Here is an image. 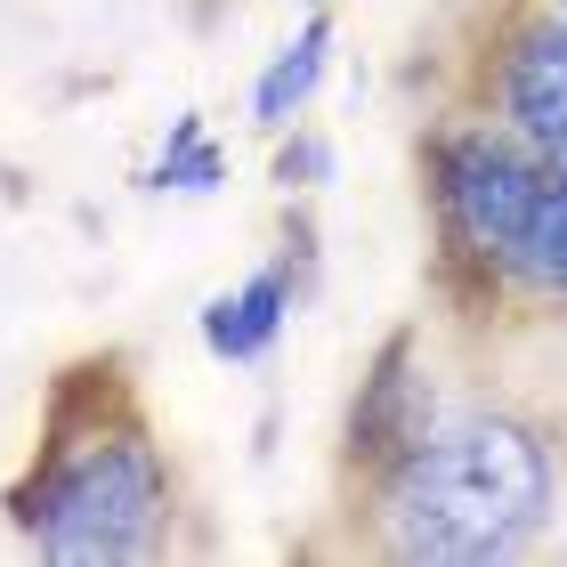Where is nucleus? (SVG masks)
Returning a JSON list of instances; mask_svg holds the SVG:
<instances>
[{
    "mask_svg": "<svg viewBox=\"0 0 567 567\" xmlns=\"http://www.w3.org/2000/svg\"><path fill=\"white\" fill-rule=\"evenodd\" d=\"M146 187H154V195H219V187H227V154L212 146L203 114H178V122H171V138H163V154H154Z\"/></svg>",
    "mask_w": 567,
    "mask_h": 567,
    "instance_id": "8",
    "label": "nucleus"
},
{
    "mask_svg": "<svg viewBox=\"0 0 567 567\" xmlns=\"http://www.w3.org/2000/svg\"><path fill=\"white\" fill-rule=\"evenodd\" d=\"M324 65H332V17H308L268 58V73L251 82V122H260V131H292L308 114V97L324 90Z\"/></svg>",
    "mask_w": 567,
    "mask_h": 567,
    "instance_id": "7",
    "label": "nucleus"
},
{
    "mask_svg": "<svg viewBox=\"0 0 567 567\" xmlns=\"http://www.w3.org/2000/svg\"><path fill=\"white\" fill-rule=\"evenodd\" d=\"M422 212L437 292L462 324L567 317V163L519 146L478 114H437L422 146Z\"/></svg>",
    "mask_w": 567,
    "mask_h": 567,
    "instance_id": "3",
    "label": "nucleus"
},
{
    "mask_svg": "<svg viewBox=\"0 0 567 567\" xmlns=\"http://www.w3.org/2000/svg\"><path fill=\"white\" fill-rule=\"evenodd\" d=\"M446 405H454V381L430 365V332L422 324L390 332L381 357L365 365V381H357V398H349V422H341V486L373 478L381 462H398Z\"/></svg>",
    "mask_w": 567,
    "mask_h": 567,
    "instance_id": "5",
    "label": "nucleus"
},
{
    "mask_svg": "<svg viewBox=\"0 0 567 567\" xmlns=\"http://www.w3.org/2000/svg\"><path fill=\"white\" fill-rule=\"evenodd\" d=\"M357 544L398 567H503L559 519L551 430L503 398H454L398 462L341 486Z\"/></svg>",
    "mask_w": 567,
    "mask_h": 567,
    "instance_id": "2",
    "label": "nucleus"
},
{
    "mask_svg": "<svg viewBox=\"0 0 567 567\" xmlns=\"http://www.w3.org/2000/svg\"><path fill=\"white\" fill-rule=\"evenodd\" d=\"M551 9H559V17H567V0H551Z\"/></svg>",
    "mask_w": 567,
    "mask_h": 567,
    "instance_id": "10",
    "label": "nucleus"
},
{
    "mask_svg": "<svg viewBox=\"0 0 567 567\" xmlns=\"http://www.w3.org/2000/svg\"><path fill=\"white\" fill-rule=\"evenodd\" d=\"M454 106L567 163V17L551 0H478L462 33Z\"/></svg>",
    "mask_w": 567,
    "mask_h": 567,
    "instance_id": "4",
    "label": "nucleus"
},
{
    "mask_svg": "<svg viewBox=\"0 0 567 567\" xmlns=\"http://www.w3.org/2000/svg\"><path fill=\"white\" fill-rule=\"evenodd\" d=\"M284 146H276V187L284 195H300V187H324V178H332V146L317 138V131H300V122H292V131H276Z\"/></svg>",
    "mask_w": 567,
    "mask_h": 567,
    "instance_id": "9",
    "label": "nucleus"
},
{
    "mask_svg": "<svg viewBox=\"0 0 567 567\" xmlns=\"http://www.w3.org/2000/svg\"><path fill=\"white\" fill-rule=\"evenodd\" d=\"M0 511L17 544L49 567H146L171 551L178 471L154 437L131 357L90 349L49 381L41 437Z\"/></svg>",
    "mask_w": 567,
    "mask_h": 567,
    "instance_id": "1",
    "label": "nucleus"
},
{
    "mask_svg": "<svg viewBox=\"0 0 567 567\" xmlns=\"http://www.w3.org/2000/svg\"><path fill=\"white\" fill-rule=\"evenodd\" d=\"M300 244H308V227L292 236L284 260L251 268L244 284H227V292L203 300V349H212L219 365H260V357L284 341V324H292V292H300Z\"/></svg>",
    "mask_w": 567,
    "mask_h": 567,
    "instance_id": "6",
    "label": "nucleus"
}]
</instances>
